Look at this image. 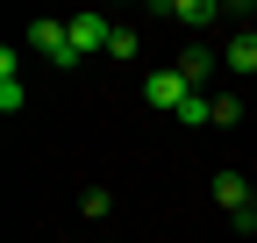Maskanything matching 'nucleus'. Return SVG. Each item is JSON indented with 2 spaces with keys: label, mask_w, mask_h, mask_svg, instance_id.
Here are the masks:
<instances>
[{
  "label": "nucleus",
  "mask_w": 257,
  "mask_h": 243,
  "mask_svg": "<svg viewBox=\"0 0 257 243\" xmlns=\"http://www.w3.org/2000/svg\"><path fill=\"white\" fill-rule=\"evenodd\" d=\"M179 122H186V129H214V93H186Z\"/></svg>",
  "instance_id": "8"
},
{
  "label": "nucleus",
  "mask_w": 257,
  "mask_h": 243,
  "mask_svg": "<svg viewBox=\"0 0 257 243\" xmlns=\"http://www.w3.org/2000/svg\"><path fill=\"white\" fill-rule=\"evenodd\" d=\"M22 100H29V86L15 79V50H0V107H8V114H15Z\"/></svg>",
  "instance_id": "6"
},
{
  "label": "nucleus",
  "mask_w": 257,
  "mask_h": 243,
  "mask_svg": "<svg viewBox=\"0 0 257 243\" xmlns=\"http://www.w3.org/2000/svg\"><path fill=\"white\" fill-rule=\"evenodd\" d=\"M29 50H43L57 72H79V43H72V22H29Z\"/></svg>",
  "instance_id": "2"
},
{
  "label": "nucleus",
  "mask_w": 257,
  "mask_h": 243,
  "mask_svg": "<svg viewBox=\"0 0 257 243\" xmlns=\"http://www.w3.org/2000/svg\"><path fill=\"white\" fill-rule=\"evenodd\" d=\"M229 72H236V79H250V72H257V29H243V36L229 43Z\"/></svg>",
  "instance_id": "7"
},
{
  "label": "nucleus",
  "mask_w": 257,
  "mask_h": 243,
  "mask_svg": "<svg viewBox=\"0 0 257 243\" xmlns=\"http://www.w3.org/2000/svg\"><path fill=\"white\" fill-rule=\"evenodd\" d=\"M165 15H172V22H186V29H207V22H221V8H214V0H172Z\"/></svg>",
  "instance_id": "5"
},
{
  "label": "nucleus",
  "mask_w": 257,
  "mask_h": 243,
  "mask_svg": "<svg viewBox=\"0 0 257 243\" xmlns=\"http://www.w3.org/2000/svg\"><path fill=\"white\" fill-rule=\"evenodd\" d=\"M186 93H193V86H186V72H179V65H157V72L143 79V100H150L157 114H179V107H186Z\"/></svg>",
  "instance_id": "3"
},
{
  "label": "nucleus",
  "mask_w": 257,
  "mask_h": 243,
  "mask_svg": "<svg viewBox=\"0 0 257 243\" xmlns=\"http://www.w3.org/2000/svg\"><path fill=\"white\" fill-rule=\"evenodd\" d=\"M236 122H243V100L236 93H214V129H236Z\"/></svg>",
  "instance_id": "10"
},
{
  "label": "nucleus",
  "mask_w": 257,
  "mask_h": 243,
  "mask_svg": "<svg viewBox=\"0 0 257 243\" xmlns=\"http://www.w3.org/2000/svg\"><path fill=\"white\" fill-rule=\"evenodd\" d=\"M114 29H121V22H107V15H72V43H79V57L107 50V43H114Z\"/></svg>",
  "instance_id": "4"
},
{
  "label": "nucleus",
  "mask_w": 257,
  "mask_h": 243,
  "mask_svg": "<svg viewBox=\"0 0 257 243\" xmlns=\"http://www.w3.org/2000/svg\"><path fill=\"white\" fill-rule=\"evenodd\" d=\"M214 207H221V215H229L243 236L257 229V193H250V179H243V172H214Z\"/></svg>",
  "instance_id": "1"
},
{
  "label": "nucleus",
  "mask_w": 257,
  "mask_h": 243,
  "mask_svg": "<svg viewBox=\"0 0 257 243\" xmlns=\"http://www.w3.org/2000/svg\"><path fill=\"white\" fill-rule=\"evenodd\" d=\"M179 72H186V86H193V93H200V86H207V72H214V57H207V50H186V57H179Z\"/></svg>",
  "instance_id": "9"
}]
</instances>
